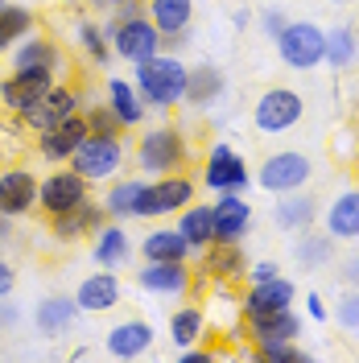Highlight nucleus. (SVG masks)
I'll return each instance as SVG.
<instances>
[{
  "instance_id": "nucleus-1",
  "label": "nucleus",
  "mask_w": 359,
  "mask_h": 363,
  "mask_svg": "<svg viewBox=\"0 0 359 363\" xmlns=\"http://www.w3.org/2000/svg\"><path fill=\"white\" fill-rule=\"evenodd\" d=\"M108 33V42H112V54L116 58H124V62H145V58H153L161 54V29L149 21V13H140V4L136 0H124L120 4V13H116V21L104 29Z\"/></svg>"
},
{
  "instance_id": "nucleus-2",
  "label": "nucleus",
  "mask_w": 359,
  "mask_h": 363,
  "mask_svg": "<svg viewBox=\"0 0 359 363\" xmlns=\"http://www.w3.org/2000/svg\"><path fill=\"white\" fill-rule=\"evenodd\" d=\"M186 62L178 54H153L145 62H136V91L145 99V108H158L170 112L182 104V91H186Z\"/></svg>"
},
{
  "instance_id": "nucleus-3",
  "label": "nucleus",
  "mask_w": 359,
  "mask_h": 363,
  "mask_svg": "<svg viewBox=\"0 0 359 363\" xmlns=\"http://www.w3.org/2000/svg\"><path fill=\"white\" fill-rule=\"evenodd\" d=\"M272 42H277L281 62L293 70H314L326 58V29L314 21H289Z\"/></svg>"
},
{
  "instance_id": "nucleus-4",
  "label": "nucleus",
  "mask_w": 359,
  "mask_h": 363,
  "mask_svg": "<svg viewBox=\"0 0 359 363\" xmlns=\"http://www.w3.org/2000/svg\"><path fill=\"white\" fill-rule=\"evenodd\" d=\"M186 203H194V182L182 178V174H161L158 182H145L140 186L133 219H161V215L182 211Z\"/></svg>"
},
{
  "instance_id": "nucleus-5",
  "label": "nucleus",
  "mask_w": 359,
  "mask_h": 363,
  "mask_svg": "<svg viewBox=\"0 0 359 363\" xmlns=\"http://www.w3.org/2000/svg\"><path fill=\"white\" fill-rule=\"evenodd\" d=\"M136 161H140V169L145 174H178L182 161H186V140H182L178 128H149V133L140 136V145H136Z\"/></svg>"
},
{
  "instance_id": "nucleus-6",
  "label": "nucleus",
  "mask_w": 359,
  "mask_h": 363,
  "mask_svg": "<svg viewBox=\"0 0 359 363\" xmlns=\"http://www.w3.org/2000/svg\"><path fill=\"white\" fill-rule=\"evenodd\" d=\"M120 165H124V145H120V136H95V133H87V136H83V145L70 153V169H74V174H83L87 182L112 178Z\"/></svg>"
},
{
  "instance_id": "nucleus-7",
  "label": "nucleus",
  "mask_w": 359,
  "mask_h": 363,
  "mask_svg": "<svg viewBox=\"0 0 359 363\" xmlns=\"http://www.w3.org/2000/svg\"><path fill=\"white\" fill-rule=\"evenodd\" d=\"M314 174V165L306 153H297V149H281V153H269L265 165H260V190H269V194H289V190H302L306 182Z\"/></svg>"
},
{
  "instance_id": "nucleus-8",
  "label": "nucleus",
  "mask_w": 359,
  "mask_h": 363,
  "mask_svg": "<svg viewBox=\"0 0 359 363\" xmlns=\"http://www.w3.org/2000/svg\"><path fill=\"white\" fill-rule=\"evenodd\" d=\"M302 116H306V99L289 87L265 91V95L256 99V108H252V120H256L260 133H289Z\"/></svg>"
},
{
  "instance_id": "nucleus-9",
  "label": "nucleus",
  "mask_w": 359,
  "mask_h": 363,
  "mask_svg": "<svg viewBox=\"0 0 359 363\" xmlns=\"http://www.w3.org/2000/svg\"><path fill=\"white\" fill-rule=\"evenodd\" d=\"M87 203V178L83 174H74V169H54L50 178L38 182V206H42L45 215L54 219V215H62L70 206Z\"/></svg>"
},
{
  "instance_id": "nucleus-10",
  "label": "nucleus",
  "mask_w": 359,
  "mask_h": 363,
  "mask_svg": "<svg viewBox=\"0 0 359 363\" xmlns=\"http://www.w3.org/2000/svg\"><path fill=\"white\" fill-rule=\"evenodd\" d=\"M211 215H215V240L219 244H240L252 227V206L244 203L240 190H219V199L211 203Z\"/></svg>"
},
{
  "instance_id": "nucleus-11",
  "label": "nucleus",
  "mask_w": 359,
  "mask_h": 363,
  "mask_svg": "<svg viewBox=\"0 0 359 363\" xmlns=\"http://www.w3.org/2000/svg\"><path fill=\"white\" fill-rule=\"evenodd\" d=\"M50 87H54V70H13V74L0 83V104H4L9 112L21 116L25 108H33Z\"/></svg>"
},
{
  "instance_id": "nucleus-12",
  "label": "nucleus",
  "mask_w": 359,
  "mask_h": 363,
  "mask_svg": "<svg viewBox=\"0 0 359 363\" xmlns=\"http://www.w3.org/2000/svg\"><path fill=\"white\" fill-rule=\"evenodd\" d=\"M83 136H87V116H67V120H58V124H50L38 133V153L45 161H70V153L83 145Z\"/></svg>"
},
{
  "instance_id": "nucleus-13",
  "label": "nucleus",
  "mask_w": 359,
  "mask_h": 363,
  "mask_svg": "<svg viewBox=\"0 0 359 363\" xmlns=\"http://www.w3.org/2000/svg\"><path fill=\"white\" fill-rule=\"evenodd\" d=\"M136 285L153 297H178L190 289V269L186 260H145V269L136 272Z\"/></svg>"
},
{
  "instance_id": "nucleus-14",
  "label": "nucleus",
  "mask_w": 359,
  "mask_h": 363,
  "mask_svg": "<svg viewBox=\"0 0 359 363\" xmlns=\"http://www.w3.org/2000/svg\"><path fill=\"white\" fill-rule=\"evenodd\" d=\"M149 347H153V326L140 318H124L104 335V351L112 359H140V355H149Z\"/></svg>"
},
{
  "instance_id": "nucleus-15",
  "label": "nucleus",
  "mask_w": 359,
  "mask_h": 363,
  "mask_svg": "<svg viewBox=\"0 0 359 363\" xmlns=\"http://www.w3.org/2000/svg\"><path fill=\"white\" fill-rule=\"evenodd\" d=\"M74 112H79V91L74 87H50L33 108H25L21 120H25V128L42 133V128H50V124H58V120H67V116H74Z\"/></svg>"
},
{
  "instance_id": "nucleus-16",
  "label": "nucleus",
  "mask_w": 359,
  "mask_h": 363,
  "mask_svg": "<svg viewBox=\"0 0 359 363\" xmlns=\"http://www.w3.org/2000/svg\"><path fill=\"white\" fill-rule=\"evenodd\" d=\"M297 289H293V281L285 277H269V281H252V289L244 297V318H265V314H277V310H289Z\"/></svg>"
},
{
  "instance_id": "nucleus-17",
  "label": "nucleus",
  "mask_w": 359,
  "mask_h": 363,
  "mask_svg": "<svg viewBox=\"0 0 359 363\" xmlns=\"http://www.w3.org/2000/svg\"><path fill=\"white\" fill-rule=\"evenodd\" d=\"M38 206V178L29 169H4L0 174V215L21 219Z\"/></svg>"
},
{
  "instance_id": "nucleus-18",
  "label": "nucleus",
  "mask_w": 359,
  "mask_h": 363,
  "mask_svg": "<svg viewBox=\"0 0 359 363\" xmlns=\"http://www.w3.org/2000/svg\"><path fill=\"white\" fill-rule=\"evenodd\" d=\"M202 182H206L211 190H244L248 186L244 157H240L231 145H215L211 157H206V174H202Z\"/></svg>"
},
{
  "instance_id": "nucleus-19",
  "label": "nucleus",
  "mask_w": 359,
  "mask_h": 363,
  "mask_svg": "<svg viewBox=\"0 0 359 363\" xmlns=\"http://www.w3.org/2000/svg\"><path fill=\"white\" fill-rule=\"evenodd\" d=\"M104 219H108V211H104V203H79L70 206V211H62V215H54V235L62 240V244H74V240H87V235H95L99 227H104Z\"/></svg>"
},
{
  "instance_id": "nucleus-20",
  "label": "nucleus",
  "mask_w": 359,
  "mask_h": 363,
  "mask_svg": "<svg viewBox=\"0 0 359 363\" xmlns=\"http://www.w3.org/2000/svg\"><path fill=\"white\" fill-rule=\"evenodd\" d=\"M74 301H79L83 314H108L116 301H120V281H116V272L104 269V272L83 277L79 289H74Z\"/></svg>"
},
{
  "instance_id": "nucleus-21",
  "label": "nucleus",
  "mask_w": 359,
  "mask_h": 363,
  "mask_svg": "<svg viewBox=\"0 0 359 363\" xmlns=\"http://www.w3.org/2000/svg\"><path fill=\"white\" fill-rule=\"evenodd\" d=\"M74 314H79V301L54 294V297H42L33 306V326H38L42 339H58V335H67L70 326H74Z\"/></svg>"
},
{
  "instance_id": "nucleus-22",
  "label": "nucleus",
  "mask_w": 359,
  "mask_h": 363,
  "mask_svg": "<svg viewBox=\"0 0 359 363\" xmlns=\"http://www.w3.org/2000/svg\"><path fill=\"white\" fill-rule=\"evenodd\" d=\"M293 260L302 272H322L331 269L335 260V235L331 231H297V244H293Z\"/></svg>"
},
{
  "instance_id": "nucleus-23",
  "label": "nucleus",
  "mask_w": 359,
  "mask_h": 363,
  "mask_svg": "<svg viewBox=\"0 0 359 363\" xmlns=\"http://www.w3.org/2000/svg\"><path fill=\"white\" fill-rule=\"evenodd\" d=\"M272 219H277L281 231H306L318 219V199L302 194V190H289V194H281V203L272 206Z\"/></svg>"
},
{
  "instance_id": "nucleus-24",
  "label": "nucleus",
  "mask_w": 359,
  "mask_h": 363,
  "mask_svg": "<svg viewBox=\"0 0 359 363\" xmlns=\"http://www.w3.org/2000/svg\"><path fill=\"white\" fill-rule=\"evenodd\" d=\"M219 95H223V70H219V67L186 70L182 104H190V108H211V104H219Z\"/></svg>"
},
{
  "instance_id": "nucleus-25",
  "label": "nucleus",
  "mask_w": 359,
  "mask_h": 363,
  "mask_svg": "<svg viewBox=\"0 0 359 363\" xmlns=\"http://www.w3.org/2000/svg\"><path fill=\"white\" fill-rule=\"evenodd\" d=\"M13 67L17 70H54L62 67V50L45 38H25V42L13 45Z\"/></svg>"
},
{
  "instance_id": "nucleus-26",
  "label": "nucleus",
  "mask_w": 359,
  "mask_h": 363,
  "mask_svg": "<svg viewBox=\"0 0 359 363\" xmlns=\"http://www.w3.org/2000/svg\"><path fill=\"white\" fill-rule=\"evenodd\" d=\"M190 244H186V235H182L178 227H158V231H149L145 240H140V256L145 260H190Z\"/></svg>"
},
{
  "instance_id": "nucleus-27",
  "label": "nucleus",
  "mask_w": 359,
  "mask_h": 363,
  "mask_svg": "<svg viewBox=\"0 0 359 363\" xmlns=\"http://www.w3.org/2000/svg\"><path fill=\"white\" fill-rule=\"evenodd\" d=\"M326 231L335 240H359V190H343L326 211Z\"/></svg>"
},
{
  "instance_id": "nucleus-28",
  "label": "nucleus",
  "mask_w": 359,
  "mask_h": 363,
  "mask_svg": "<svg viewBox=\"0 0 359 363\" xmlns=\"http://www.w3.org/2000/svg\"><path fill=\"white\" fill-rule=\"evenodd\" d=\"M178 231L186 235V244H190V248L202 252L211 240H215V215H211V206H206V203H194V206L186 203L178 211Z\"/></svg>"
},
{
  "instance_id": "nucleus-29",
  "label": "nucleus",
  "mask_w": 359,
  "mask_h": 363,
  "mask_svg": "<svg viewBox=\"0 0 359 363\" xmlns=\"http://www.w3.org/2000/svg\"><path fill=\"white\" fill-rule=\"evenodd\" d=\"M248 326H252V339L256 342H281V339H297L306 322H302V314H293V306H289V310H277V314L252 318Z\"/></svg>"
},
{
  "instance_id": "nucleus-30",
  "label": "nucleus",
  "mask_w": 359,
  "mask_h": 363,
  "mask_svg": "<svg viewBox=\"0 0 359 363\" xmlns=\"http://www.w3.org/2000/svg\"><path fill=\"white\" fill-rule=\"evenodd\" d=\"M202 269L211 272V277H223V281H236L240 272H248V260L240 244H219V240H211L206 248H202Z\"/></svg>"
},
{
  "instance_id": "nucleus-31",
  "label": "nucleus",
  "mask_w": 359,
  "mask_h": 363,
  "mask_svg": "<svg viewBox=\"0 0 359 363\" xmlns=\"http://www.w3.org/2000/svg\"><path fill=\"white\" fill-rule=\"evenodd\" d=\"M133 256V244H128V235H124V227L120 223H104L95 231V264L99 269H120L124 260Z\"/></svg>"
},
{
  "instance_id": "nucleus-32",
  "label": "nucleus",
  "mask_w": 359,
  "mask_h": 363,
  "mask_svg": "<svg viewBox=\"0 0 359 363\" xmlns=\"http://www.w3.org/2000/svg\"><path fill=\"white\" fill-rule=\"evenodd\" d=\"M194 17V0H149V21L165 33H186Z\"/></svg>"
},
{
  "instance_id": "nucleus-33",
  "label": "nucleus",
  "mask_w": 359,
  "mask_h": 363,
  "mask_svg": "<svg viewBox=\"0 0 359 363\" xmlns=\"http://www.w3.org/2000/svg\"><path fill=\"white\" fill-rule=\"evenodd\" d=\"M108 108L124 120V128H136V124L145 120V99H140V91H133V83H124V79H112V83H108Z\"/></svg>"
},
{
  "instance_id": "nucleus-34",
  "label": "nucleus",
  "mask_w": 359,
  "mask_h": 363,
  "mask_svg": "<svg viewBox=\"0 0 359 363\" xmlns=\"http://www.w3.org/2000/svg\"><path fill=\"white\" fill-rule=\"evenodd\" d=\"M359 58V38L351 25H335V29H326V58L322 62H331V67H351Z\"/></svg>"
},
{
  "instance_id": "nucleus-35",
  "label": "nucleus",
  "mask_w": 359,
  "mask_h": 363,
  "mask_svg": "<svg viewBox=\"0 0 359 363\" xmlns=\"http://www.w3.org/2000/svg\"><path fill=\"white\" fill-rule=\"evenodd\" d=\"M29 29H33V13L25 4H4L0 9V50H13L17 42H25Z\"/></svg>"
},
{
  "instance_id": "nucleus-36",
  "label": "nucleus",
  "mask_w": 359,
  "mask_h": 363,
  "mask_svg": "<svg viewBox=\"0 0 359 363\" xmlns=\"http://www.w3.org/2000/svg\"><path fill=\"white\" fill-rule=\"evenodd\" d=\"M202 330H206V314H202L199 306H182L178 314L170 318V339L178 342V347H194L202 339Z\"/></svg>"
},
{
  "instance_id": "nucleus-37",
  "label": "nucleus",
  "mask_w": 359,
  "mask_h": 363,
  "mask_svg": "<svg viewBox=\"0 0 359 363\" xmlns=\"http://www.w3.org/2000/svg\"><path fill=\"white\" fill-rule=\"evenodd\" d=\"M140 178H120L108 190V199H104V211H108V219H133V206H136V194H140Z\"/></svg>"
},
{
  "instance_id": "nucleus-38",
  "label": "nucleus",
  "mask_w": 359,
  "mask_h": 363,
  "mask_svg": "<svg viewBox=\"0 0 359 363\" xmlns=\"http://www.w3.org/2000/svg\"><path fill=\"white\" fill-rule=\"evenodd\" d=\"M79 45L87 50L91 62L108 67V58H112V42H108V33H104L95 21H83V25H79Z\"/></svg>"
},
{
  "instance_id": "nucleus-39",
  "label": "nucleus",
  "mask_w": 359,
  "mask_h": 363,
  "mask_svg": "<svg viewBox=\"0 0 359 363\" xmlns=\"http://www.w3.org/2000/svg\"><path fill=\"white\" fill-rule=\"evenodd\" d=\"M260 363H306L310 355L297 347L293 339H281V342H256V351H252Z\"/></svg>"
},
{
  "instance_id": "nucleus-40",
  "label": "nucleus",
  "mask_w": 359,
  "mask_h": 363,
  "mask_svg": "<svg viewBox=\"0 0 359 363\" xmlns=\"http://www.w3.org/2000/svg\"><path fill=\"white\" fill-rule=\"evenodd\" d=\"M87 133H95V136H120V133H124V120H120L108 104H91V108H87Z\"/></svg>"
},
{
  "instance_id": "nucleus-41",
  "label": "nucleus",
  "mask_w": 359,
  "mask_h": 363,
  "mask_svg": "<svg viewBox=\"0 0 359 363\" xmlns=\"http://www.w3.org/2000/svg\"><path fill=\"white\" fill-rule=\"evenodd\" d=\"M335 322L343 326V330L359 335V289H355V285H351L347 294L338 297V306H335Z\"/></svg>"
},
{
  "instance_id": "nucleus-42",
  "label": "nucleus",
  "mask_w": 359,
  "mask_h": 363,
  "mask_svg": "<svg viewBox=\"0 0 359 363\" xmlns=\"http://www.w3.org/2000/svg\"><path fill=\"white\" fill-rule=\"evenodd\" d=\"M260 25H265V33H269V38H277V33H281V29L289 25V17H285L281 9H269V13L260 17Z\"/></svg>"
},
{
  "instance_id": "nucleus-43",
  "label": "nucleus",
  "mask_w": 359,
  "mask_h": 363,
  "mask_svg": "<svg viewBox=\"0 0 359 363\" xmlns=\"http://www.w3.org/2000/svg\"><path fill=\"white\" fill-rule=\"evenodd\" d=\"M338 277H343L347 285H355V289H359V252H351V256L343 260V269H338Z\"/></svg>"
},
{
  "instance_id": "nucleus-44",
  "label": "nucleus",
  "mask_w": 359,
  "mask_h": 363,
  "mask_svg": "<svg viewBox=\"0 0 359 363\" xmlns=\"http://www.w3.org/2000/svg\"><path fill=\"white\" fill-rule=\"evenodd\" d=\"M13 289H17V272H13L9 260H0V297H9Z\"/></svg>"
},
{
  "instance_id": "nucleus-45",
  "label": "nucleus",
  "mask_w": 359,
  "mask_h": 363,
  "mask_svg": "<svg viewBox=\"0 0 359 363\" xmlns=\"http://www.w3.org/2000/svg\"><path fill=\"white\" fill-rule=\"evenodd\" d=\"M252 272V281H269V277H281V264L277 260H260L256 269H248Z\"/></svg>"
},
{
  "instance_id": "nucleus-46",
  "label": "nucleus",
  "mask_w": 359,
  "mask_h": 363,
  "mask_svg": "<svg viewBox=\"0 0 359 363\" xmlns=\"http://www.w3.org/2000/svg\"><path fill=\"white\" fill-rule=\"evenodd\" d=\"M306 314L314 318V322H326V318H331V314H326V301H322L318 294H310V297H306Z\"/></svg>"
},
{
  "instance_id": "nucleus-47",
  "label": "nucleus",
  "mask_w": 359,
  "mask_h": 363,
  "mask_svg": "<svg viewBox=\"0 0 359 363\" xmlns=\"http://www.w3.org/2000/svg\"><path fill=\"white\" fill-rule=\"evenodd\" d=\"M215 355L211 351H199V347H182V363H211Z\"/></svg>"
},
{
  "instance_id": "nucleus-48",
  "label": "nucleus",
  "mask_w": 359,
  "mask_h": 363,
  "mask_svg": "<svg viewBox=\"0 0 359 363\" xmlns=\"http://www.w3.org/2000/svg\"><path fill=\"white\" fill-rule=\"evenodd\" d=\"M13 219H9V215H0V244H9V240H13Z\"/></svg>"
},
{
  "instance_id": "nucleus-49",
  "label": "nucleus",
  "mask_w": 359,
  "mask_h": 363,
  "mask_svg": "<svg viewBox=\"0 0 359 363\" xmlns=\"http://www.w3.org/2000/svg\"><path fill=\"white\" fill-rule=\"evenodd\" d=\"M91 4H108V0H91Z\"/></svg>"
},
{
  "instance_id": "nucleus-50",
  "label": "nucleus",
  "mask_w": 359,
  "mask_h": 363,
  "mask_svg": "<svg viewBox=\"0 0 359 363\" xmlns=\"http://www.w3.org/2000/svg\"><path fill=\"white\" fill-rule=\"evenodd\" d=\"M0 339H4V322H0Z\"/></svg>"
},
{
  "instance_id": "nucleus-51",
  "label": "nucleus",
  "mask_w": 359,
  "mask_h": 363,
  "mask_svg": "<svg viewBox=\"0 0 359 363\" xmlns=\"http://www.w3.org/2000/svg\"><path fill=\"white\" fill-rule=\"evenodd\" d=\"M108 4H124V0H108Z\"/></svg>"
},
{
  "instance_id": "nucleus-52",
  "label": "nucleus",
  "mask_w": 359,
  "mask_h": 363,
  "mask_svg": "<svg viewBox=\"0 0 359 363\" xmlns=\"http://www.w3.org/2000/svg\"><path fill=\"white\" fill-rule=\"evenodd\" d=\"M4 4H9V0H0V9H4Z\"/></svg>"
},
{
  "instance_id": "nucleus-53",
  "label": "nucleus",
  "mask_w": 359,
  "mask_h": 363,
  "mask_svg": "<svg viewBox=\"0 0 359 363\" xmlns=\"http://www.w3.org/2000/svg\"><path fill=\"white\" fill-rule=\"evenodd\" d=\"M335 4H347V0H335Z\"/></svg>"
}]
</instances>
